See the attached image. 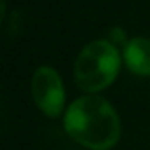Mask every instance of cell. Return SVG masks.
<instances>
[{"instance_id": "4", "label": "cell", "mask_w": 150, "mask_h": 150, "mask_svg": "<svg viewBox=\"0 0 150 150\" xmlns=\"http://www.w3.org/2000/svg\"><path fill=\"white\" fill-rule=\"evenodd\" d=\"M124 62L136 76H150V39L132 37L124 44Z\"/></svg>"}, {"instance_id": "1", "label": "cell", "mask_w": 150, "mask_h": 150, "mask_svg": "<svg viewBox=\"0 0 150 150\" xmlns=\"http://www.w3.org/2000/svg\"><path fill=\"white\" fill-rule=\"evenodd\" d=\"M67 134L88 150H110L120 138V118L101 96L87 94L74 101L64 117Z\"/></svg>"}, {"instance_id": "2", "label": "cell", "mask_w": 150, "mask_h": 150, "mask_svg": "<svg viewBox=\"0 0 150 150\" xmlns=\"http://www.w3.org/2000/svg\"><path fill=\"white\" fill-rule=\"evenodd\" d=\"M122 58L110 41H94L87 44L74 64V78L83 92L96 94L110 87L120 71Z\"/></svg>"}, {"instance_id": "3", "label": "cell", "mask_w": 150, "mask_h": 150, "mask_svg": "<svg viewBox=\"0 0 150 150\" xmlns=\"http://www.w3.org/2000/svg\"><path fill=\"white\" fill-rule=\"evenodd\" d=\"M32 97L37 108L50 118H57L65 104V90L60 74L50 67L42 65L34 72L32 78Z\"/></svg>"}]
</instances>
